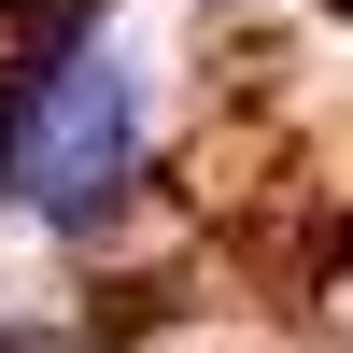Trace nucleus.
<instances>
[{
    "label": "nucleus",
    "mask_w": 353,
    "mask_h": 353,
    "mask_svg": "<svg viewBox=\"0 0 353 353\" xmlns=\"http://www.w3.org/2000/svg\"><path fill=\"white\" fill-rule=\"evenodd\" d=\"M0 353H71V339H43V325H0Z\"/></svg>",
    "instance_id": "obj_2"
},
{
    "label": "nucleus",
    "mask_w": 353,
    "mask_h": 353,
    "mask_svg": "<svg viewBox=\"0 0 353 353\" xmlns=\"http://www.w3.org/2000/svg\"><path fill=\"white\" fill-rule=\"evenodd\" d=\"M128 141H141L128 71H113V57H57V71L28 85V113H14V198L43 226H99L113 198H128Z\"/></svg>",
    "instance_id": "obj_1"
}]
</instances>
